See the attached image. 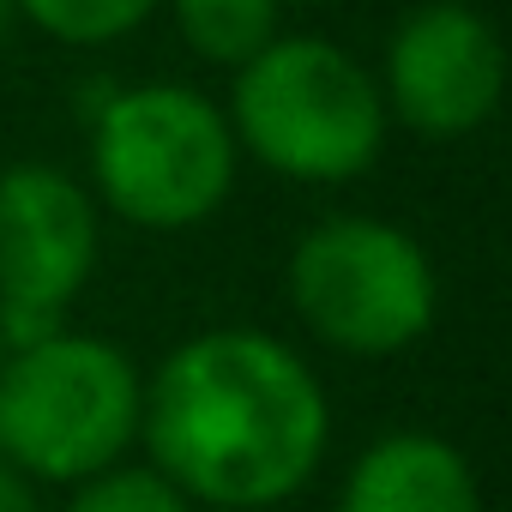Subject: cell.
<instances>
[{"label": "cell", "instance_id": "2", "mask_svg": "<svg viewBox=\"0 0 512 512\" xmlns=\"http://www.w3.org/2000/svg\"><path fill=\"white\" fill-rule=\"evenodd\" d=\"M145 380L109 338L55 332L0 356V464L37 482H91L139 440Z\"/></svg>", "mask_w": 512, "mask_h": 512}, {"label": "cell", "instance_id": "7", "mask_svg": "<svg viewBox=\"0 0 512 512\" xmlns=\"http://www.w3.org/2000/svg\"><path fill=\"white\" fill-rule=\"evenodd\" d=\"M500 37L470 7H422L386 49V91L404 127L422 139H464L500 103Z\"/></svg>", "mask_w": 512, "mask_h": 512}, {"label": "cell", "instance_id": "14", "mask_svg": "<svg viewBox=\"0 0 512 512\" xmlns=\"http://www.w3.org/2000/svg\"><path fill=\"white\" fill-rule=\"evenodd\" d=\"M428 7H464V0H428Z\"/></svg>", "mask_w": 512, "mask_h": 512}, {"label": "cell", "instance_id": "9", "mask_svg": "<svg viewBox=\"0 0 512 512\" xmlns=\"http://www.w3.org/2000/svg\"><path fill=\"white\" fill-rule=\"evenodd\" d=\"M175 19L181 37L217 67H247L278 43V0H175Z\"/></svg>", "mask_w": 512, "mask_h": 512}, {"label": "cell", "instance_id": "3", "mask_svg": "<svg viewBox=\"0 0 512 512\" xmlns=\"http://www.w3.org/2000/svg\"><path fill=\"white\" fill-rule=\"evenodd\" d=\"M229 133L290 181H350L380 157L386 109L338 43L278 37L241 67Z\"/></svg>", "mask_w": 512, "mask_h": 512}, {"label": "cell", "instance_id": "5", "mask_svg": "<svg viewBox=\"0 0 512 512\" xmlns=\"http://www.w3.org/2000/svg\"><path fill=\"white\" fill-rule=\"evenodd\" d=\"M290 302L344 356L410 350L440 308V284L416 235L380 217H326L290 253Z\"/></svg>", "mask_w": 512, "mask_h": 512}, {"label": "cell", "instance_id": "10", "mask_svg": "<svg viewBox=\"0 0 512 512\" xmlns=\"http://www.w3.org/2000/svg\"><path fill=\"white\" fill-rule=\"evenodd\" d=\"M61 43H115L157 13V0H13Z\"/></svg>", "mask_w": 512, "mask_h": 512}, {"label": "cell", "instance_id": "4", "mask_svg": "<svg viewBox=\"0 0 512 512\" xmlns=\"http://www.w3.org/2000/svg\"><path fill=\"white\" fill-rule=\"evenodd\" d=\"M103 199L139 229H193L235 187V133L187 85L115 91L91 127Z\"/></svg>", "mask_w": 512, "mask_h": 512}, {"label": "cell", "instance_id": "1", "mask_svg": "<svg viewBox=\"0 0 512 512\" xmlns=\"http://www.w3.org/2000/svg\"><path fill=\"white\" fill-rule=\"evenodd\" d=\"M139 434L151 446V470L181 500L260 512L314 482L332 410L290 344L223 326L163 356L139 404Z\"/></svg>", "mask_w": 512, "mask_h": 512}, {"label": "cell", "instance_id": "11", "mask_svg": "<svg viewBox=\"0 0 512 512\" xmlns=\"http://www.w3.org/2000/svg\"><path fill=\"white\" fill-rule=\"evenodd\" d=\"M67 512H187V500L139 464H115L91 482H79V494L67 500Z\"/></svg>", "mask_w": 512, "mask_h": 512}, {"label": "cell", "instance_id": "12", "mask_svg": "<svg viewBox=\"0 0 512 512\" xmlns=\"http://www.w3.org/2000/svg\"><path fill=\"white\" fill-rule=\"evenodd\" d=\"M0 512H37V500H31V488H25V476H19V470H7V464H0Z\"/></svg>", "mask_w": 512, "mask_h": 512}, {"label": "cell", "instance_id": "8", "mask_svg": "<svg viewBox=\"0 0 512 512\" xmlns=\"http://www.w3.org/2000/svg\"><path fill=\"white\" fill-rule=\"evenodd\" d=\"M338 512H482V488L452 440L398 428L350 464Z\"/></svg>", "mask_w": 512, "mask_h": 512}, {"label": "cell", "instance_id": "6", "mask_svg": "<svg viewBox=\"0 0 512 512\" xmlns=\"http://www.w3.org/2000/svg\"><path fill=\"white\" fill-rule=\"evenodd\" d=\"M97 266V211L85 187L49 163L0 175V344L25 350L61 326Z\"/></svg>", "mask_w": 512, "mask_h": 512}, {"label": "cell", "instance_id": "13", "mask_svg": "<svg viewBox=\"0 0 512 512\" xmlns=\"http://www.w3.org/2000/svg\"><path fill=\"white\" fill-rule=\"evenodd\" d=\"M19 19V7H13V0H0V37H7V25Z\"/></svg>", "mask_w": 512, "mask_h": 512}]
</instances>
